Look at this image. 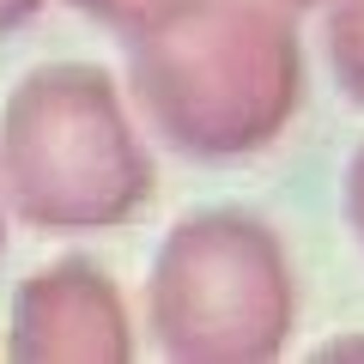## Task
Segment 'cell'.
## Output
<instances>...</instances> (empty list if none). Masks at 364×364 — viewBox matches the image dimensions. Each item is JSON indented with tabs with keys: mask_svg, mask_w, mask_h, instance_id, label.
<instances>
[{
	"mask_svg": "<svg viewBox=\"0 0 364 364\" xmlns=\"http://www.w3.org/2000/svg\"><path fill=\"white\" fill-rule=\"evenodd\" d=\"M128 97L182 158L261 152L304 104L291 13L267 0H188L128 37Z\"/></svg>",
	"mask_w": 364,
	"mask_h": 364,
	"instance_id": "obj_1",
	"label": "cell"
},
{
	"mask_svg": "<svg viewBox=\"0 0 364 364\" xmlns=\"http://www.w3.org/2000/svg\"><path fill=\"white\" fill-rule=\"evenodd\" d=\"M152 152L122 85L91 61H43L0 104V195L31 231H116L152 200Z\"/></svg>",
	"mask_w": 364,
	"mask_h": 364,
	"instance_id": "obj_2",
	"label": "cell"
},
{
	"mask_svg": "<svg viewBox=\"0 0 364 364\" xmlns=\"http://www.w3.org/2000/svg\"><path fill=\"white\" fill-rule=\"evenodd\" d=\"M298 322L286 243L243 207H200L164 231L146 273V334L176 364L279 358Z\"/></svg>",
	"mask_w": 364,
	"mask_h": 364,
	"instance_id": "obj_3",
	"label": "cell"
},
{
	"mask_svg": "<svg viewBox=\"0 0 364 364\" xmlns=\"http://www.w3.org/2000/svg\"><path fill=\"white\" fill-rule=\"evenodd\" d=\"M6 358L13 364H128L134 322L116 279L85 255L25 273L13 291V310H6Z\"/></svg>",
	"mask_w": 364,
	"mask_h": 364,
	"instance_id": "obj_4",
	"label": "cell"
},
{
	"mask_svg": "<svg viewBox=\"0 0 364 364\" xmlns=\"http://www.w3.org/2000/svg\"><path fill=\"white\" fill-rule=\"evenodd\" d=\"M322 43L346 97L364 104V0H322Z\"/></svg>",
	"mask_w": 364,
	"mask_h": 364,
	"instance_id": "obj_5",
	"label": "cell"
},
{
	"mask_svg": "<svg viewBox=\"0 0 364 364\" xmlns=\"http://www.w3.org/2000/svg\"><path fill=\"white\" fill-rule=\"evenodd\" d=\"M79 18H91L97 31H109V37H122L128 43L134 31H146V25H158V18H170L176 6H188V0H67Z\"/></svg>",
	"mask_w": 364,
	"mask_h": 364,
	"instance_id": "obj_6",
	"label": "cell"
},
{
	"mask_svg": "<svg viewBox=\"0 0 364 364\" xmlns=\"http://www.w3.org/2000/svg\"><path fill=\"white\" fill-rule=\"evenodd\" d=\"M346 219H352V231L364 243V146L352 152V170H346Z\"/></svg>",
	"mask_w": 364,
	"mask_h": 364,
	"instance_id": "obj_7",
	"label": "cell"
},
{
	"mask_svg": "<svg viewBox=\"0 0 364 364\" xmlns=\"http://www.w3.org/2000/svg\"><path fill=\"white\" fill-rule=\"evenodd\" d=\"M43 6H49V0H0V37H6V31H18V25H31Z\"/></svg>",
	"mask_w": 364,
	"mask_h": 364,
	"instance_id": "obj_8",
	"label": "cell"
},
{
	"mask_svg": "<svg viewBox=\"0 0 364 364\" xmlns=\"http://www.w3.org/2000/svg\"><path fill=\"white\" fill-rule=\"evenodd\" d=\"M346 352H364V340H328L316 358H346Z\"/></svg>",
	"mask_w": 364,
	"mask_h": 364,
	"instance_id": "obj_9",
	"label": "cell"
},
{
	"mask_svg": "<svg viewBox=\"0 0 364 364\" xmlns=\"http://www.w3.org/2000/svg\"><path fill=\"white\" fill-rule=\"evenodd\" d=\"M267 6H286V13H304V6H322V0H267Z\"/></svg>",
	"mask_w": 364,
	"mask_h": 364,
	"instance_id": "obj_10",
	"label": "cell"
},
{
	"mask_svg": "<svg viewBox=\"0 0 364 364\" xmlns=\"http://www.w3.org/2000/svg\"><path fill=\"white\" fill-rule=\"evenodd\" d=\"M6 213L13 207H6V195H0V249H6Z\"/></svg>",
	"mask_w": 364,
	"mask_h": 364,
	"instance_id": "obj_11",
	"label": "cell"
}]
</instances>
